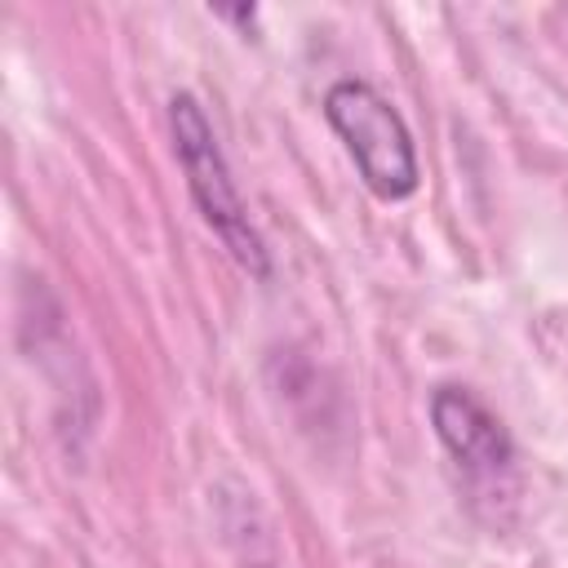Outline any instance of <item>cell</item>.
I'll return each instance as SVG.
<instances>
[{
	"label": "cell",
	"mask_w": 568,
	"mask_h": 568,
	"mask_svg": "<svg viewBox=\"0 0 568 568\" xmlns=\"http://www.w3.org/2000/svg\"><path fill=\"white\" fill-rule=\"evenodd\" d=\"M169 138H173V155L182 164L186 191L204 217V226L222 240V248L257 280L271 275V248L262 240V231L248 217V204L231 178V164L222 155V142L213 133V120L204 115L200 98L178 89L169 98Z\"/></svg>",
	"instance_id": "cell-1"
},
{
	"label": "cell",
	"mask_w": 568,
	"mask_h": 568,
	"mask_svg": "<svg viewBox=\"0 0 568 568\" xmlns=\"http://www.w3.org/2000/svg\"><path fill=\"white\" fill-rule=\"evenodd\" d=\"M324 120L342 138L359 182L377 200H408L417 191L422 169H417L413 133H408L399 106L382 89H373L368 80H355V75L333 80L324 93Z\"/></svg>",
	"instance_id": "cell-2"
},
{
	"label": "cell",
	"mask_w": 568,
	"mask_h": 568,
	"mask_svg": "<svg viewBox=\"0 0 568 568\" xmlns=\"http://www.w3.org/2000/svg\"><path fill=\"white\" fill-rule=\"evenodd\" d=\"M430 426L435 439L444 444V453L457 462V470L475 484V488H493L501 479L515 475V439L506 430V422L470 390V386H435L430 390Z\"/></svg>",
	"instance_id": "cell-3"
},
{
	"label": "cell",
	"mask_w": 568,
	"mask_h": 568,
	"mask_svg": "<svg viewBox=\"0 0 568 568\" xmlns=\"http://www.w3.org/2000/svg\"><path fill=\"white\" fill-rule=\"evenodd\" d=\"M217 18H231V22H253L257 18V9L253 4H244V9H213Z\"/></svg>",
	"instance_id": "cell-4"
},
{
	"label": "cell",
	"mask_w": 568,
	"mask_h": 568,
	"mask_svg": "<svg viewBox=\"0 0 568 568\" xmlns=\"http://www.w3.org/2000/svg\"><path fill=\"white\" fill-rule=\"evenodd\" d=\"M244 568H275V564H266V559H253V564H244Z\"/></svg>",
	"instance_id": "cell-5"
}]
</instances>
